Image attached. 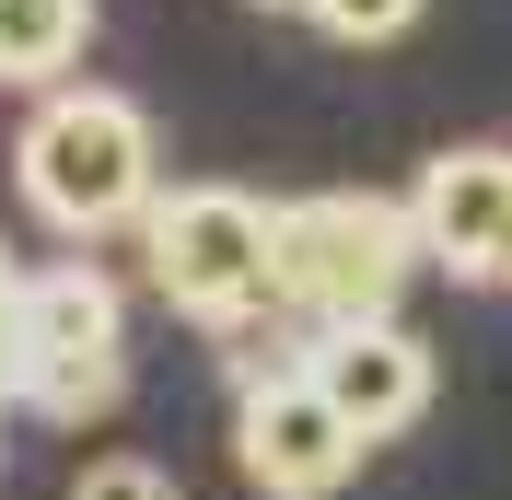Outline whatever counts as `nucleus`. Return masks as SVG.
Segmentation results:
<instances>
[{"label": "nucleus", "mask_w": 512, "mask_h": 500, "mask_svg": "<svg viewBox=\"0 0 512 500\" xmlns=\"http://www.w3.org/2000/svg\"><path fill=\"white\" fill-rule=\"evenodd\" d=\"M419 268H431V256H419L408 198H373V187L280 198V314H303L315 338H338V326H384Z\"/></svg>", "instance_id": "1"}, {"label": "nucleus", "mask_w": 512, "mask_h": 500, "mask_svg": "<svg viewBox=\"0 0 512 500\" xmlns=\"http://www.w3.org/2000/svg\"><path fill=\"white\" fill-rule=\"evenodd\" d=\"M12 175H24V210L47 221V233L82 245V233H117V221L152 210V128H140L128 94L70 82V94H47V105L24 117Z\"/></svg>", "instance_id": "2"}, {"label": "nucleus", "mask_w": 512, "mask_h": 500, "mask_svg": "<svg viewBox=\"0 0 512 500\" xmlns=\"http://www.w3.org/2000/svg\"><path fill=\"white\" fill-rule=\"evenodd\" d=\"M140 233H152V291L175 314H198V326H256V314L280 303V210L245 187H175L140 210Z\"/></svg>", "instance_id": "3"}, {"label": "nucleus", "mask_w": 512, "mask_h": 500, "mask_svg": "<svg viewBox=\"0 0 512 500\" xmlns=\"http://www.w3.org/2000/svg\"><path fill=\"white\" fill-rule=\"evenodd\" d=\"M24 407L35 419H105L128 396V338H117V280L59 256V268H24Z\"/></svg>", "instance_id": "4"}, {"label": "nucleus", "mask_w": 512, "mask_h": 500, "mask_svg": "<svg viewBox=\"0 0 512 500\" xmlns=\"http://www.w3.org/2000/svg\"><path fill=\"white\" fill-rule=\"evenodd\" d=\"M373 442L326 407L315 373H245V407H233V466H245L256 500H326L350 489V466Z\"/></svg>", "instance_id": "5"}, {"label": "nucleus", "mask_w": 512, "mask_h": 500, "mask_svg": "<svg viewBox=\"0 0 512 500\" xmlns=\"http://www.w3.org/2000/svg\"><path fill=\"white\" fill-rule=\"evenodd\" d=\"M408 221H419V256L454 268L478 291H512V152L501 140H466V152H431L408 187Z\"/></svg>", "instance_id": "6"}, {"label": "nucleus", "mask_w": 512, "mask_h": 500, "mask_svg": "<svg viewBox=\"0 0 512 500\" xmlns=\"http://www.w3.org/2000/svg\"><path fill=\"white\" fill-rule=\"evenodd\" d=\"M303 373L326 384V407H338L361 442H396L419 407H431V349H419L396 314H384V326H338V338H315Z\"/></svg>", "instance_id": "7"}, {"label": "nucleus", "mask_w": 512, "mask_h": 500, "mask_svg": "<svg viewBox=\"0 0 512 500\" xmlns=\"http://www.w3.org/2000/svg\"><path fill=\"white\" fill-rule=\"evenodd\" d=\"M94 35V0H0V82H59Z\"/></svg>", "instance_id": "8"}, {"label": "nucleus", "mask_w": 512, "mask_h": 500, "mask_svg": "<svg viewBox=\"0 0 512 500\" xmlns=\"http://www.w3.org/2000/svg\"><path fill=\"white\" fill-rule=\"evenodd\" d=\"M303 12H315L338 47H384V35H408V24H419V0H303Z\"/></svg>", "instance_id": "9"}, {"label": "nucleus", "mask_w": 512, "mask_h": 500, "mask_svg": "<svg viewBox=\"0 0 512 500\" xmlns=\"http://www.w3.org/2000/svg\"><path fill=\"white\" fill-rule=\"evenodd\" d=\"M70 500H187L163 466H140V454H105V466H82L70 477Z\"/></svg>", "instance_id": "10"}, {"label": "nucleus", "mask_w": 512, "mask_h": 500, "mask_svg": "<svg viewBox=\"0 0 512 500\" xmlns=\"http://www.w3.org/2000/svg\"><path fill=\"white\" fill-rule=\"evenodd\" d=\"M12 291H24V268H12V256H0V314H12Z\"/></svg>", "instance_id": "11"}, {"label": "nucleus", "mask_w": 512, "mask_h": 500, "mask_svg": "<svg viewBox=\"0 0 512 500\" xmlns=\"http://www.w3.org/2000/svg\"><path fill=\"white\" fill-rule=\"evenodd\" d=\"M280 12H303V0H280Z\"/></svg>", "instance_id": "12"}]
</instances>
